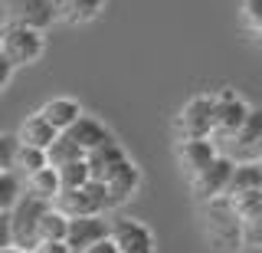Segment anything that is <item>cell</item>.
Listing matches in <instances>:
<instances>
[{
    "label": "cell",
    "mask_w": 262,
    "mask_h": 253,
    "mask_svg": "<svg viewBox=\"0 0 262 253\" xmlns=\"http://www.w3.org/2000/svg\"><path fill=\"white\" fill-rule=\"evenodd\" d=\"M213 128H216V95L187 99L174 119L177 142L180 138H213Z\"/></svg>",
    "instance_id": "7a4b0ae2"
},
{
    "label": "cell",
    "mask_w": 262,
    "mask_h": 253,
    "mask_svg": "<svg viewBox=\"0 0 262 253\" xmlns=\"http://www.w3.org/2000/svg\"><path fill=\"white\" fill-rule=\"evenodd\" d=\"M216 158H220V148L213 138H180L177 142V165L187 171L190 181L196 174H203Z\"/></svg>",
    "instance_id": "9c48e42d"
},
{
    "label": "cell",
    "mask_w": 262,
    "mask_h": 253,
    "mask_svg": "<svg viewBox=\"0 0 262 253\" xmlns=\"http://www.w3.org/2000/svg\"><path fill=\"white\" fill-rule=\"evenodd\" d=\"M46 154H49V168H66V165H72V161H82V158H85V151H82L69 135H59L53 145H49Z\"/></svg>",
    "instance_id": "7402d4cb"
},
{
    "label": "cell",
    "mask_w": 262,
    "mask_h": 253,
    "mask_svg": "<svg viewBox=\"0 0 262 253\" xmlns=\"http://www.w3.org/2000/svg\"><path fill=\"white\" fill-rule=\"evenodd\" d=\"M27 181V194H33V198L46 201V204H56V198L62 194V184H59V171L56 168H39L36 174L23 178Z\"/></svg>",
    "instance_id": "ac0fdd59"
},
{
    "label": "cell",
    "mask_w": 262,
    "mask_h": 253,
    "mask_svg": "<svg viewBox=\"0 0 262 253\" xmlns=\"http://www.w3.org/2000/svg\"><path fill=\"white\" fill-rule=\"evenodd\" d=\"M13 69H16V66H13L10 60H7L4 53H0V92H4V89L10 86V79H13Z\"/></svg>",
    "instance_id": "f546056e"
},
{
    "label": "cell",
    "mask_w": 262,
    "mask_h": 253,
    "mask_svg": "<svg viewBox=\"0 0 262 253\" xmlns=\"http://www.w3.org/2000/svg\"><path fill=\"white\" fill-rule=\"evenodd\" d=\"M62 135H69L85 154H89V151H95V148H102V145H108V142H115V135H112L98 119H92V115H82L76 125H72L69 132H62Z\"/></svg>",
    "instance_id": "5bb4252c"
},
{
    "label": "cell",
    "mask_w": 262,
    "mask_h": 253,
    "mask_svg": "<svg viewBox=\"0 0 262 253\" xmlns=\"http://www.w3.org/2000/svg\"><path fill=\"white\" fill-rule=\"evenodd\" d=\"M66 233H69V217L62 210L49 207L46 217L39 220V243L43 240H66Z\"/></svg>",
    "instance_id": "cb8c5ba5"
},
{
    "label": "cell",
    "mask_w": 262,
    "mask_h": 253,
    "mask_svg": "<svg viewBox=\"0 0 262 253\" xmlns=\"http://www.w3.org/2000/svg\"><path fill=\"white\" fill-rule=\"evenodd\" d=\"M0 253H30V250H20V247H4Z\"/></svg>",
    "instance_id": "d6a6232c"
},
{
    "label": "cell",
    "mask_w": 262,
    "mask_h": 253,
    "mask_svg": "<svg viewBox=\"0 0 262 253\" xmlns=\"http://www.w3.org/2000/svg\"><path fill=\"white\" fill-rule=\"evenodd\" d=\"M256 40H259V43H262V27H259V30H256Z\"/></svg>",
    "instance_id": "e575fe53"
},
{
    "label": "cell",
    "mask_w": 262,
    "mask_h": 253,
    "mask_svg": "<svg viewBox=\"0 0 262 253\" xmlns=\"http://www.w3.org/2000/svg\"><path fill=\"white\" fill-rule=\"evenodd\" d=\"M56 171H59L62 191H79V187H85L89 181H92V171H89V161L85 158L72 161V165H66V168H56Z\"/></svg>",
    "instance_id": "d4e9b609"
},
{
    "label": "cell",
    "mask_w": 262,
    "mask_h": 253,
    "mask_svg": "<svg viewBox=\"0 0 262 253\" xmlns=\"http://www.w3.org/2000/svg\"><path fill=\"white\" fill-rule=\"evenodd\" d=\"M239 17H243L246 27L256 33L262 27V0H239Z\"/></svg>",
    "instance_id": "4316f807"
},
{
    "label": "cell",
    "mask_w": 262,
    "mask_h": 253,
    "mask_svg": "<svg viewBox=\"0 0 262 253\" xmlns=\"http://www.w3.org/2000/svg\"><path fill=\"white\" fill-rule=\"evenodd\" d=\"M259 187H262V165L259 161H236L229 187H226V198H236V194H246V191H259Z\"/></svg>",
    "instance_id": "d6986e66"
},
{
    "label": "cell",
    "mask_w": 262,
    "mask_h": 253,
    "mask_svg": "<svg viewBox=\"0 0 262 253\" xmlns=\"http://www.w3.org/2000/svg\"><path fill=\"white\" fill-rule=\"evenodd\" d=\"M39 168H49V154L43 148H30V145H20V151H16V174H23V178H30V174H36Z\"/></svg>",
    "instance_id": "603a6c76"
},
{
    "label": "cell",
    "mask_w": 262,
    "mask_h": 253,
    "mask_svg": "<svg viewBox=\"0 0 262 253\" xmlns=\"http://www.w3.org/2000/svg\"><path fill=\"white\" fill-rule=\"evenodd\" d=\"M82 253H118V247H115V240L108 237V240H98L95 247H89V250H82Z\"/></svg>",
    "instance_id": "4dcf8cb0"
},
{
    "label": "cell",
    "mask_w": 262,
    "mask_h": 253,
    "mask_svg": "<svg viewBox=\"0 0 262 253\" xmlns=\"http://www.w3.org/2000/svg\"><path fill=\"white\" fill-rule=\"evenodd\" d=\"M53 207L62 210L69 220H76V217H98V214H105L112 204H108V191H105L102 181H89L85 187H79V191H62Z\"/></svg>",
    "instance_id": "5b68a950"
},
{
    "label": "cell",
    "mask_w": 262,
    "mask_h": 253,
    "mask_svg": "<svg viewBox=\"0 0 262 253\" xmlns=\"http://www.w3.org/2000/svg\"><path fill=\"white\" fill-rule=\"evenodd\" d=\"M16 151H20V138L16 135H0V171L16 168Z\"/></svg>",
    "instance_id": "484cf974"
},
{
    "label": "cell",
    "mask_w": 262,
    "mask_h": 253,
    "mask_svg": "<svg viewBox=\"0 0 262 253\" xmlns=\"http://www.w3.org/2000/svg\"><path fill=\"white\" fill-rule=\"evenodd\" d=\"M246 161H259V165H262V142L256 145V148H252L249 151V158H246Z\"/></svg>",
    "instance_id": "1f68e13d"
},
{
    "label": "cell",
    "mask_w": 262,
    "mask_h": 253,
    "mask_svg": "<svg viewBox=\"0 0 262 253\" xmlns=\"http://www.w3.org/2000/svg\"><path fill=\"white\" fill-rule=\"evenodd\" d=\"M13 247V220L10 214H0V250Z\"/></svg>",
    "instance_id": "83f0119b"
},
{
    "label": "cell",
    "mask_w": 262,
    "mask_h": 253,
    "mask_svg": "<svg viewBox=\"0 0 262 253\" xmlns=\"http://www.w3.org/2000/svg\"><path fill=\"white\" fill-rule=\"evenodd\" d=\"M39 115H43L49 125L56 128V132H69L72 125H76V122L85 115V112H82V105L76 102V99H69V95H56V99H49L43 109H39Z\"/></svg>",
    "instance_id": "9a60e30c"
},
{
    "label": "cell",
    "mask_w": 262,
    "mask_h": 253,
    "mask_svg": "<svg viewBox=\"0 0 262 253\" xmlns=\"http://www.w3.org/2000/svg\"><path fill=\"white\" fill-rule=\"evenodd\" d=\"M112 240L118 253H154V247H158L151 227H144L141 220H131V217L112 220Z\"/></svg>",
    "instance_id": "30bf717a"
},
{
    "label": "cell",
    "mask_w": 262,
    "mask_h": 253,
    "mask_svg": "<svg viewBox=\"0 0 262 253\" xmlns=\"http://www.w3.org/2000/svg\"><path fill=\"white\" fill-rule=\"evenodd\" d=\"M33 253H72V250H69L66 240H43V243H36Z\"/></svg>",
    "instance_id": "f1b7e54d"
},
{
    "label": "cell",
    "mask_w": 262,
    "mask_h": 253,
    "mask_svg": "<svg viewBox=\"0 0 262 253\" xmlns=\"http://www.w3.org/2000/svg\"><path fill=\"white\" fill-rule=\"evenodd\" d=\"M53 207V204L33 198V194H23L20 204L10 210V220H13V247L20 250H36L39 243V220L46 217V210Z\"/></svg>",
    "instance_id": "277c9868"
},
{
    "label": "cell",
    "mask_w": 262,
    "mask_h": 253,
    "mask_svg": "<svg viewBox=\"0 0 262 253\" xmlns=\"http://www.w3.org/2000/svg\"><path fill=\"white\" fill-rule=\"evenodd\" d=\"M27 194V181L16 171H0V214H10Z\"/></svg>",
    "instance_id": "44dd1931"
},
{
    "label": "cell",
    "mask_w": 262,
    "mask_h": 253,
    "mask_svg": "<svg viewBox=\"0 0 262 253\" xmlns=\"http://www.w3.org/2000/svg\"><path fill=\"white\" fill-rule=\"evenodd\" d=\"M138 187H141V168L135 165V161H125L115 174L105 181V191H108V204L112 207H121L125 201H131L138 194Z\"/></svg>",
    "instance_id": "7c38bea8"
},
{
    "label": "cell",
    "mask_w": 262,
    "mask_h": 253,
    "mask_svg": "<svg viewBox=\"0 0 262 253\" xmlns=\"http://www.w3.org/2000/svg\"><path fill=\"white\" fill-rule=\"evenodd\" d=\"M4 13L7 23L30 30H46L53 20H59L56 0H4Z\"/></svg>",
    "instance_id": "52a82bcc"
},
{
    "label": "cell",
    "mask_w": 262,
    "mask_h": 253,
    "mask_svg": "<svg viewBox=\"0 0 262 253\" xmlns=\"http://www.w3.org/2000/svg\"><path fill=\"white\" fill-rule=\"evenodd\" d=\"M85 161H89V171H92V181H102L105 184L115 171L128 161V154H125V148H121L118 142H108V145H102V148L89 151Z\"/></svg>",
    "instance_id": "4fadbf2b"
},
{
    "label": "cell",
    "mask_w": 262,
    "mask_h": 253,
    "mask_svg": "<svg viewBox=\"0 0 262 253\" xmlns=\"http://www.w3.org/2000/svg\"><path fill=\"white\" fill-rule=\"evenodd\" d=\"M108 237H112V224L105 220V214H98V217H76V220H69L66 243H69L72 253H82V250L95 247L98 240H108Z\"/></svg>",
    "instance_id": "8fae6325"
},
{
    "label": "cell",
    "mask_w": 262,
    "mask_h": 253,
    "mask_svg": "<svg viewBox=\"0 0 262 253\" xmlns=\"http://www.w3.org/2000/svg\"><path fill=\"white\" fill-rule=\"evenodd\" d=\"M233 168H236V158H229V154H220L213 165L203 171V174H196L190 181V191L193 198L200 204L207 201H216V198H226V187H229V178H233Z\"/></svg>",
    "instance_id": "ba28073f"
},
{
    "label": "cell",
    "mask_w": 262,
    "mask_h": 253,
    "mask_svg": "<svg viewBox=\"0 0 262 253\" xmlns=\"http://www.w3.org/2000/svg\"><path fill=\"white\" fill-rule=\"evenodd\" d=\"M259 142H262V109H252L249 119H246V125H243V132L236 135L233 145H229V151L239 154L236 161H246V158H249V151L256 148Z\"/></svg>",
    "instance_id": "ffe728a7"
},
{
    "label": "cell",
    "mask_w": 262,
    "mask_h": 253,
    "mask_svg": "<svg viewBox=\"0 0 262 253\" xmlns=\"http://www.w3.org/2000/svg\"><path fill=\"white\" fill-rule=\"evenodd\" d=\"M105 0H56V13H59V20L72 23V27H79V23H92L98 13H102Z\"/></svg>",
    "instance_id": "e0dca14e"
},
{
    "label": "cell",
    "mask_w": 262,
    "mask_h": 253,
    "mask_svg": "<svg viewBox=\"0 0 262 253\" xmlns=\"http://www.w3.org/2000/svg\"><path fill=\"white\" fill-rule=\"evenodd\" d=\"M203 230H207L210 243L216 250H236V247H246V230L236 217L229 198H216V201H207L203 204Z\"/></svg>",
    "instance_id": "6da1fadb"
},
{
    "label": "cell",
    "mask_w": 262,
    "mask_h": 253,
    "mask_svg": "<svg viewBox=\"0 0 262 253\" xmlns=\"http://www.w3.org/2000/svg\"><path fill=\"white\" fill-rule=\"evenodd\" d=\"M43 50H46L43 30L13 27V23H4V27H0V53H4L16 69H20V66H33V63L43 56Z\"/></svg>",
    "instance_id": "3957f363"
},
{
    "label": "cell",
    "mask_w": 262,
    "mask_h": 253,
    "mask_svg": "<svg viewBox=\"0 0 262 253\" xmlns=\"http://www.w3.org/2000/svg\"><path fill=\"white\" fill-rule=\"evenodd\" d=\"M16 138H20V145H30V148H43V151H49V145L59 138V132H56V128L36 112V115H30V119L20 125Z\"/></svg>",
    "instance_id": "2e32d148"
},
{
    "label": "cell",
    "mask_w": 262,
    "mask_h": 253,
    "mask_svg": "<svg viewBox=\"0 0 262 253\" xmlns=\"http://www.w3.org/2000/svg\"><path fill=\"white\" fill-rule=\"evenodd\" d=\"M249 105H246L236 92H229V89H223V92L216 95V128H213V142H216V148L220 145H233L236 142V135L243 132V125H246V119H249Z\"/></svg>",
    "instance_id": "8992f818"
},
{
    "label": "cell",
    "mask_w": 262,
    "mask_h": 253,
    "mask_svg": "<svg viewBox=\"0 0 262 253\" xmlns=\"http://www.w3.org/2000/svg\"><path fill=\"white\" fill-rule=\"evenodd\" d=\"M243 253H262V243H259V247H246Z\"/></svg>",
    "instance_id": "836d02e7"
}]
</instances>
